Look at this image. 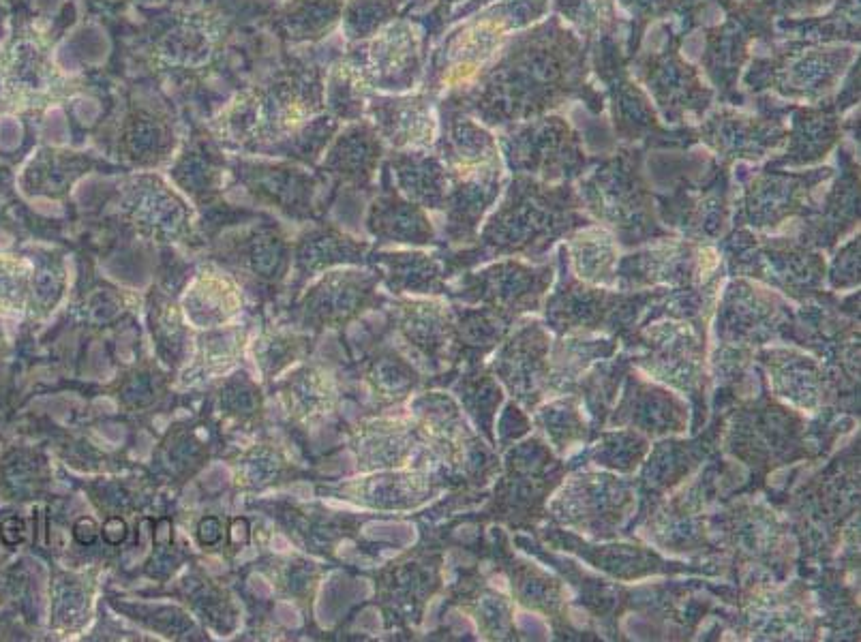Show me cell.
Returning a JSON list of instances; mask_svg holds the SVG:
<instances>
[{"mask_svg":"<svg viewBox=\"0 0 861 642\" xmlns=\"http://www.w3.org/2000/svg\"><path fill=\"white\" fill-rule=\"evenodd\" d=\"M198 535H200V542L204 544V546H213V544H217L219 540H221V535H223V527H221V521L217 516H206V518H202L200 521V527H198Z\"/></svg>","mask_w":861,"mask_h":642,"instance_id":"cell-3","label":"cell"},{"mask_svg":"<svg viewBox=\"0 0 861 642\" xmlns=\"http://www.w3.org/2000/svg\"><path fill=\"white\" fill-rule=\"evenodd\" d=\"M97 535H99V527H97V523L90 516H82V518H78V521H75V525H73V538H75V542H78V544H82V546L95 544Z\"/></svg>","mask_w":861,"mask_h":642,"instance_id":"cell-1","label":"cell"},{"mask_svg":"<svg viewBox=\"0 0 861 642\" xmlns=\"http://www.w3.org/2000/svg\"><path fill=\"white\" fill-rule=\"evenodd\" d=\"M103 540L108 542L110 546H118L127 540V523L123 518L118 516H110L108 521L103 525Z\"/></svg>","mask_w":861,"mask_h":642,"instance_id":"cell-2","label":"cell"},{"mask_svg":"<svg viewBox=\"0 0 861 642\" xmlns=\"http://www.w3.org/2000/svg\"><path fill=\"white\" fill-rule=\"evenodd\" d=\"M0 538H3V542L7 546L20 544L22 538H24V523H22V518H18V516L5 518V521L0 523Z\"/></svg>","mask_w":861,"mask_h":642,"instance_id":"cell-4","label":"cell"}]
</instances>
